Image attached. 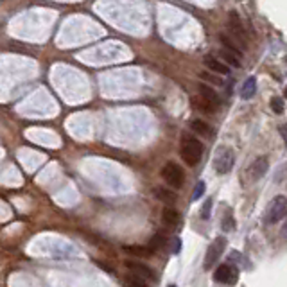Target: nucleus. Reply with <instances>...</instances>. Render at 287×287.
<instances>
[{"instance_id":"obj_1","label":"nucleus","mask_w":287,"mask_h":287,"mask_svg":"<svg viewBox=\"0 0 287 287\" xmlns=\"http://www.w3.org/2000/svg\"><path fill=\"white\" fill-rule=\"evenodd\" d=\"M180 155H182L183 162L194 167L196 163H199L201 157H203V144L194 138L190 135H183L182 138V146H180Z\"/></svg>"},{"instance_id":"obj_2","label":"nucleus","mask_w":287,"mask_h":287,"mask_svg":"<svg viewBox=\"0 0 287 287\" xmlns=\"http://www.w3.org/2000/svg\"><path fill=\"white\" fill-rule=\"evenodd\" d=\"M234 151L230 149V147H219L214 155V169L217 174H228L234 167Z\"/></svg>"},{"instance_id":"obj_3","label":"nucleus","mask_w":287,"mask_h":287,"mask_svg":"<svg viewBox=\"0 0 287 287\" xmlns=\"http://www.w3.org/2000/svg\"><path fill=\"white\" fill-rule=\"evenodd\" d=\"M162 178L165 180L169 187L172 188H180L185 182V172L183 169L174 162H167L165 165L162 167Z\"/></svg>"},{"instance_id":"obj_4","label":"nucleus","mask_w":287,"mask_h":287,"mask_svg":"<svg viewBox=\"0 0 287 287\" xmlns=\"http://www.w3.org/2000/svg\"><path fill=\"white\" fill-rule=\"evenodd\" d=\"M287 215V198L277 196L267 209V223H278Z\"/></svg>"},{"instance_id":"obj_5","label":"nucleus","mask_w":287,"mask_h":287,"mask_svg":"<svg viewBox=\"0 0 287 287\" xmlns=\"http://www.w3.org/2000/svg\"><path fill=\"white\" fill-rule=\"evenodd\" d=\"M226 248V239L225 237H217V239L209 246V250H207V255H205V269H210V267L214 266L215 262L219 261L221 255H223V251Z\"/></svg>"},{"instance_id":"obj_6","label":"nucleus","mask_w":287,"mask_h":287,"mask_svg":"<svg viewBox=\"0 0 287 287\" xmlns=\"http://www.w3.org/2000/svg\"><path fill=\"white\" fill-rule=\"evenodd\" d=\"M237 278H239V271H237L235 266H232V264H221L214 273V280L219 284H228V286H232V284L237 282Z\"/></svg>"},{"instance_id":"obj_7","label":"nucleus","mask_w":287,"mask_h":287,"mask_svg":"<svg viewBox=\"0 0 287 287\" xmlns=\"http://www.w3.org/2000/svg\"><path fill=\"white\" fill-rule=\"evenodd\" d=\"M126 267H128L131 273H135L136 277H140V278H155V271H153L149 266L142 264V262L128 261V262H126Z\"/></svg>"},{"instance_id":"obj_8","label":"nucleus","mask_w":287,"mask_h":287,"mask_svg":"<svg viewBox=\"0 0 287 287\" xmlns=\"http://www.w3.org/2000/svg\"><path fill=\"white\" fill-rule=\"evenodd\" d=\"M205 63V67L209 68L210 72H215V74H219V76H226V74H230V67H226L225 63L221 61V59H217V57L214 56H205L203 59Z\"/></svg>"},{"instance_id":"obj_9","label":"nucleus","mask_w":287,"mask_h":287,"mask_svg":"<svg viewBox=\"0 0 287 287\" xmlns=\"http://www.w3.org/2000/svg\"><path fill=\"white\" fill-rule=\"evenodd\" d=\"M267 169H269V162H267L266 157H259L255 162L251 163L250 172H251V178L253 180H261V178L266 176Z\"/></svg>"},{"instance_id":"obj_10","label":"nucleus","mask_w":287,"mask_h":287,"mask_svg":"<svg viewBox=\"0 0 287 287\" xmlns=\"http://www.w3.org/2000/svg\"><path fill=\"white\" fill-rule=\"evenodd\" d=\"M228 27L232 29V32H234L235 36H239L240 42H244L246 32H244V29H242V24H240L239 15H237L235 11H232V13L228 15Z\"/></svg>"},{"instance_id":"obj_11","label":"nucleus","mask_w":287,"mask_h":287,"mask_svg":"<svg viewBox=\"0 0 287 287\" xmlns=\"http://www.w3.org/2000/svg\"><path fill=\"white\" fill-rule=\"evenodd\" d=\"M199 95H201V99H203L205 103H209L212 108L219 106V95L215 94V90L210 88L209 84H199Z\"/></svg>"},{"instance_id":"obj_12","label":"nucleus","mask_w":287,"mask_h":287,"mask_svg":"<svg viewBox=\"0 0 287 287\" xmlns=\"http://www.w3.org/2000/svg\"><path fill=\"white\" fill-rule=\"evenodd\" d=\"M221 56H223V59H225V65L226 67H234V68H239L240 67V54L239 52H232V51H228V49H221Z\"/></svg>"},{"instance_id":"obj_13","label":"nucleus","mask_w":287,"mask_h":287,"mask_svg":"<svg viewBox=\"0 0 287 287\" xmlns=\"http://www.w3.org/2000/svg\"><path fill=\"white\" fill-rule=\"evenodd\" d=\"M155 196H157L160 201H163V203H169V205H172L178 199L176 194L172 192L171 188H167V187H157V188H155Z\"/></svg>"},{"instance_id":"obj_14","label":"nucleus","mask_w":287,"mask_h":287,"mask_svg":"<svg viewBox=\"0 0 287 287\" xmlns=\"http://www.w3.org/2000/svg\"><path fill=\"white\" fill-rule=\"evenodd\" d=\"M124 251L130 253L133 257H140V259H146V257H151L153 251L147 248V246H138V244H131V246H124Z\"/></svg>"},{"instance_id":"obj_15","label":"nucleus","mask_w":287,"mask_h":287,"mask_svg":"<svg viewBox=\"0 0 287 287\" xmlns=\"http://www.w3.org/2000/svg\"><path fill=\"white\" fill-rule=\"evenodd\" d=\"M162 221L167 226H178V225H180V214H178L174 209H163Z\"/></svg>"},{"instance_id":"obj_16","label":"nucleus","mask_w":287,"mask_h":287,"mask_svg":"<svg viewBox=\"0 0 287 287\" xmlns=\"http://www.w3.org/2000/svg\"><path fill=\"white\" fill-rule=\"evenodd\" d=\"M257 92V79L255 78H248L246 79L244 86L240 90V95H242V99H251Z\"/></svg>"},{"instance_id":"obj_17","label":"nucleus","mask_w":287,"mask_h":287,"mask_svg":"<svg viewBox=\"0 0 287 287\" xmlns=\"http://www.w3.org/2000/svg\"><path fill=\"white\" fill-rule=\"evenodd\" d=\"M190 128H192V130L201 136H210L212 135V128H210L207 122H203V120H199V119L192 120V122H190Z\"/></svg>"},{"instance_id":"obj_18","label":"nucleus","mask_w":287,"mask_h":287,"mask_svg":"<svg viewBox=\"0 0 287 287\" xmlns=\"http://www.w3.org/2000/svg\"><path fill=\"white\" fill-rule=\"evenodd\" d=\"M163 246H165V237L163 235H160V234H157V235H153L151 237V240H149V250L155 253V251H158V250H162Z\"/></svg>"},{"instance_id":"obj_19","label":"nucleus","mask_w":287,"mask_h":287,"mask_svg":"<svg viewBox=\"0 0 287 287\" xmlns=\"http://www.w3.org/2000/svg\"><path fill=\"white\" fill-rule=\"evenodd\" d=\"M126 284H128V287H149L144 278L136 277V275H128L126 277Z\"/></svg>"},{"instance_id":"obj_20","label":"nucleus","mask_w":287,"mask_h":287,"mask_svg":"<svg viewBox=\"0 0 287 287\" xmlns=\"http://www.w3.org/2000/svg\"><path fill=\"white\" fill-rule=\"evenodd\" d=\"M194 106H196V108H198V110H201V111H207V113H212V111H214V108H212V106L209 104V103H205L203 99H194V103H192Z\"/></svg>"},{"instance_id":"obj_21","label":"nucleus","mask_w":287,"mask_h":287,"mask_svg":"<svg viewBox=\"0 0 287 287\" xmlns=\"http://www.w3.org/2000/svg\"><path fill=\"white\" fill-rule=\"evenodd\" d=\"M269 104H271V110L275 111V113H282L284 111V101L280 99V97H273Z\"/></svg>"},{"instance_id":"obj_22","label":"nucleus","mask_w":287,"mask_h":287,"mask_svg":"<svg viewBox=\"0 0 287 287\" xmlns=\"http://www.w3.org/2000/svg\"><path fill=\"white\" fill-rule=\"evenodd\" d=\"M210 210H212V199H207L203 205V209H201V219H209L210 217Z\"/></svg>"},{"instance_id":"obj_23","label":"nucleus","mask_w":287,"mask_h":287,"mask_svg":"<svg viewBox=\"0 0 287 287\" xmlns=\"http://www.w3.org/2000/svg\"><path fill=\"white\" fill-rule=\"evenodd\" d=\"M223 228L226 230V232H232V230L235 228V223H234V217H232V214H226L225 219H223Z\"/></svg>"},{"instance_id":"obj_24","label":"nucleus","mask_w":287,"mask_h":287,"mask_svg":"<svg viewBox=\"0 0 287 287\" xmlns=\"http://www.w3.org/2000/svg\"><path fill=\"white\" fill-rule=\"evenodd\" d=\"M205 194V183L203 182H199L198 185H196V190H194V194H192V199L196 201V199H199L201 196Z\"/></svg>"},{"instance_id":"obj_25","label":"nucleus","mask_w":287,"mask_h":287,"mask_svg":"<svg viewBox=\"0 0 287 287\" xmlns=\"http://www.w3.org/2000/svg\"><path fill=\"white\" fill-rule=\"evenodd\" d=\"M201 78L207 79V81H212V83H215V84H223V81H221L219 78H215V76H212V74L203 72V74H201Z\"/></svg>"},{"instance_id":"obj_26","label":"nucleus","mask_w":287,"mask_h":287,"mask_svg":"<svg viewBox=\"0 0 287 287\" xmlns=\"http://www.w3.org/2000/svg\"><path fill=\"white\" fill-rule=\"evenodd\" d=\"M280 135H282L284 142L287 144V124H282V126H280Z\"/></svg>"},{"instance_id":"obj_27","label":"nucleus","mask_w":287,"mask_h":287,"mask_svg":"<svg viewBox=\"0 0 287 287\" xmlns=\"http://www.w3.org/2000/svg\"><path fill=\"white\" fill-rule=\"evenodd\" d=\"M286 97H287V86H286Z\"/></svg>"},{"instance_id":"obj_28","label":"nucleus","mask_w":287,"mask_h":287,"mask_svg":"<svg viewBox=\"0 0 287 287\" xmlns=\"http://www.w3.org/2000/svg\"><path fill=\"white\" fill-rule=\"evenodd\" d=\"M169 287H176V286H169Z\"/></svg>"},{"instance_id":"obj_29","label":"nucleus","mask_w":287,"mask_h":287,"mask_svg":"<svg viewBox=\"0 0 287 287\" xmlns=\"http://www.w3.org/2000/svg\"><path fill=\"white\" fill-rule=\"evenodd\" d=\"M286 230H287V228H286Z\"/></svg>"}]
</instances>
